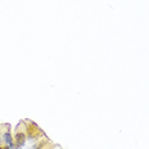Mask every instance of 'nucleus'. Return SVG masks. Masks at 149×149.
Instances as JSON below:
<instances>
[{
  "mask_svg": "<svg viewBox=\"0 0 149 149\" xmlns=\"http://www.w3.org/2000/svg\"><path fill=\"white\" fill-rule=\"evenodd\" d=\"M54 148H55V147H54V144H53L50 140H48V141H46L45 144H44V147H42L41 149H54Z\"/></svg>",
  "mask_w": 149,
  "mask_h": 149,
  "instance_id": "obj_5",
  "label": "nucleus"
},
{
  "mask_svg": "<svg viewBox=\"0 0 149 149\" xmlns=\"http://www.w3.org/2000/svg\"><path fill=\"white\" fill-rule=\"evenodd\" d=\"M13 139H14V144H15V147H17V149H21V147H23V145L26 144L27 132H26V127H24L23 122H19L17 125V127H15Z\"/></svg>",
  "mask_w": 149,
  "mask_h": 149,
  "instance_id": "obj_2",
  "label": "nucleus"
},
{
  "mask_svg": "<svg viewBox=\"0 0 149 149\" xmlns=\"http://www.w3.org/2000/svg\"><path fill=\"white\" fill-rule=\"evenodd\" d=\"M48 140H49V139H46V138H41L39 141L36 143V144L32 145V148H31V149H41L42 147H44V144H45V143L48 141Z\"/></svg>",
  "mask_w": 149,
  "mask_h": 149,
  "instance_id": "obj_4",
  "label": "nucleus"
},
{
  "mask_svg": "<svg viewBox=\"0 0 149 149\" xmlns=\"http://www.w3.org/2000/svg\"><path fill=\"white\" fill-rule=\"evenodd\" d=\"M1 134H3V125L0 123V140H1Z\"/></svg>",
  "mask_w": 149,
  "mask_h": 149,
  "instance_id": "obj_6",
  "label": "nucleus"
},
{
  "mask_svg": "<svg viewBox=\"0 0 149 149\" xmlns=\"http://www.w3.org/2000/svg\"><path fill=\"white\" fill-rule=\"evenodd\" d=\"M0 149H4V144H3L1 141H0Z\"/></svg>",
  "mask_w": 149,
  "mask_h": 149,
  "instance_id": "obj_8",
  "label": "nucleus"
},
{
  "mask_svg": "<svg viewBox=\"0 0 149 149\" xmlns=\"http://www.w3.org/2000/svg\"><path fill=\"white\" fill-rule=\"evenodd\" d=\"M3 144H4V143H3ZM4 149H10V147H9V145H7V144H4Z\"/></svg>",
  "mask_w": 149,
  "mask_h": 149,
  "instance_id": "obj_7",
  "label": "nucleus"
},
{
  "mask_svg": "<svg viewBox=\"0 0 149 149\" xmlns=\"http://www.w3.org/2000/svg\"><path fill=\"white\" fill-rule=\"evenodd\" d=\"M1 140L4 144H7L10 147V149H17L14 144V139H13V135H12V127L9 123H5L3 125V134H1Z\"/></svg>",
  "mask_w": 149,
  "mask_h": 149,
  "instance_id": "obj_3",
  "label": "nucleus"
},
{
  "mask_svg": "<svg viewBox=\"0 0 149 149\" xmlns=\"http://www.w3.org/2000/svg\"><path fill=\"white\" fill-rule=\"evenodd\" d=\"M23 123L24 127H26L27 138L29 139H31V140H40L41 138H45V132L35 122H32L31 120H24Z\"/></svg>",
  "mask_w": 149,
  "mask_h": 149,
  "instance_id": "obj_1",
  "label": "nucleus"
}]
</instances>
